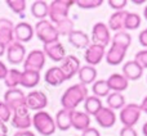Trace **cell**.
Instances as JSON below:
<instances>
[{
    "mask_svg": "<svg viewBox=\"0 0 147 136\" xmlns=\"http://www.w3.org/2000/svg\"><path fill=\"white\" fill-rule=\"evenodd\" d=\"M88 98V89L83 83L72 85L63 93L61 98V104L63 109L69 111H76V107L79 104L84 103L85 99Z\"/></svg>",
    "mask_w": 147,
    "mask_h": 136,
    "instance_id": "cell-1",
    "label": "cell"
},
{
    "mask_svg": "<svg viewBox=\"0 0 147 136\" xmlns=\"http://www.w3.org/2000/svg\"><path fill=\"white\" fill-rule=\"evenodd\" d=\"M32 126L43 136H51L56 132V122L54 118L45 111L36 112L32 116Z\"/></svg>",
    "mask_w": 147,
    "mask_h": 136,
    "instance_id": "cell-2",
    "label": "cell"
},
{
    "mask_svg": "<svg viewBox=\"0 0 147 136\" xmlns=\"http://www.w3.org/2000/svg\"><path fill=\"white\" fill-rule=\"evenodd\" d=\"M75 4V0H54L49 4L48 17L53 25L62 22L69 18L70 8Z\"/></svg>",
    "mask_w": 147,
    "mask_h": 136,
    "instance_id": "cell-3",
    "label": "cell"
},
{
    "mask_svg": "<svg viewBox=\"0 0 147 136\" xmlns=\"http://www.w3.org/2000/svg\"><path fill=\"white\" fill-rule=\"evenodd\" d=\"M34 31H35L38 39L43 44H51V43L59 41V33H58V31H57L56 26H54L49 19H41V21H39V22L36 23Z\"/></svg>",
    "mask_w": 147,
    "mask_h": 136,
    "instance_id": "cell-4",
    "label": "cell"
},
{
    "mask_svg": "<svg viewBox=\"0 0 147 136\" xmlns=\"http://www.w3.org/2000/svg\"><path fill=\"white\" fill-rule=\"evenodd\" d=\"M141 114H142L141 107L136 103H130L125 104V107L120 111L119 118L124 127H134L140 121Z\"/></svg>",
    "mask_w": 147,
    "mask_h": 136,
    "instance_id": "cell-5",
    "label": "cell"
},
{
    "mask_svg": "<svg viewBox=\"0 0 147 136\" xmlns=\"http://www.w3.org/2000/svg\"><path fill=\"white\" fill-rule=\"evenodd\" d=\"M12 122L13 127L18 130V131H23V130H28L32 126V116L30 114L27 107H21L18 109H14L12 113Z\"/></svg>",
    "mask_w": 147,
    "mask_h": 136,
    "instance_id": "cell-6",
    "label": "cell"
},
{
    "mask_svg": "<svg viewBox=\"0 0 147 136\" xmlns=\"http://www.w3.org/2000/svg\"><path fill=\"white\" fill-rule=\"evenodd\" d=\"M45 54L43 50H31L30 53L26 55L25 61H23V69H28V71H36L40 72L43 69L44 64H45Z\"/></svg>",
    "mask_w": 147,
    "mask_h": 136,
    "instance_id": "cell-7",
    "label": "cell"
},
{
    "mask_svg": "<svg viewBox=\"0 0 147 136\" xmlns=\"http://www.w3.org/2000/svg\"><path fill=\"white\" fill-rule=\"evenodd\" d=\"M92 41L96 45H101L106 48L107 44L111 43V33H110V28L107 27L106 23L103 22H97L93 26L92 30Z\"/></svg>",
    "mask_w": 147,
    "mask_h": 136,
    "instance_id": "cell-8",
    "label": "cell"
},
{
    "mask_svg": "<svg viewBox=\"0 0 147 136\" xmlns=\"http://www.w3.org/2000/svg\"><path fill=\"white\" fill-rule=\"evenodd\" d=\"M4 101L10 109L12 112L14 109H18L21 107H25L26 105V95L23 94L22 90L20 89H8L4 94Z\"/></svg>",
    "mask_w": 147,
    "mask_h": 136,
    "instance_id": "cell-9",
    "label": "cell"
},
{
    "mask_svg": "<svg viewBox=\"0 0 147 136\" xmlns=\"http://www.w3.org/2000/svg\"><path fill=\"white\" fill-rule=\"evenodd\" d=\"M48 105V98L43 91H31L26 95V107L28 111L40 112Z\"/></svg>",
    "mask_w": 147,
    "mask_h": 136,
    "instance_id": "cell-10",
    "label": "cell"
},
{
    "mask_svg": "<svg viewBox=\"0 0 147 136\" xmlns=\"http://www.w3.org/2000/svg\"><path fill=\"white\" fill-rule=\"evenodd\" d=\"M105 54H106V48L101 45H96V44H90L88 48L85 49L84 53V59L86 62V66H97L101 63V61L103 59Z\"/></svg>",
    "mask_w": 147,
    "mask_h": 136,
    "instance_id": "cell-11",
    "label": "cell"
},
{
    "mask_svg": "<svg viewBox=\"0 0 147 136\" xmlns=\"http://www.w3.org/2000/svg\"><path fill=\"white\" fill-rule=\"evenodd\" d=\"M7 59L9 63L12 64H20L25 61L26 58V48L23 44L17 43V41H13L12 44L7 46Z\"/></svg>",
    "mask_w": 147,
    "mask_h": 136,
    "instance_id": "cell-12",
    "label": "cell"
},
{
    "mask_svg": "<svg viewBox=\"0 0 147 136\" xmlns=\"http://www.w3.org/2000/svg\"><path fill=\"white\" fill-rule=\"evenodd\" d=\"M80 61H79L78 57L75 55H66L65 59L61 62V66L59 68L62 69L65 77H66V81L72 78L75 75H78L79 69H80Z\"/></svg>",
    "mask_w": 147,
    "mask_h": 136,
    "instance_id": "cell-13",
    "label": "cell"
},
{
    "mask_svg": "<svg viewBox=\"0 0 147 136\" xmlns=\"http://www.w3.org/2000/svg\"><path fill=\"white\" fill-rule=\"evenodd\" d=\"M43 51L45 54V57L51 58L53 62H62L65 59V57H66V50H65L62 43H59V41L44 44Z\"/></svg>",
    "mask_w": 147,
    "mask_h": 136,
    "instance_id": "cell-14",
    "label": "cell"
},
{
    "mask_svg": "<svg viewBox=\"0 0 147 136\" xmlns=\"http://www.w3.org/2000/svg\"><path fill=\"white\" fill-rule=\"evenodd\" d=\"M34 27L27 22H20L14 26V41L17 43H28L34 37Z\"/></svg>",
    "mask_w": 147,
    "mask_h": 136,
    "instance_id": "cell-15",
    "label": "cell"
},
{
    "mask_svg": "<svg viewBox=\"0 0 147 136\" xmlns=\"http://www.w3.org/2000/svg\"><path fill=\"white\" fill-rule=\"evenodd\" d=\"M94 118H96L97 123L101 127H103V129H111L115 125V122H116V114H115V112L112 111V109L107 108V107H103V108L94 116Z\"/></svg>",
    "mask_w": 147,
    "mask_h": 136,
    "instance_id": "cell-16",
    "label": "cell"
},
{
    "mask_svg": "<svg viewBox=\"0 0 147 136\" xmlns=\"http://www.w3.org/2000/svg\"><path fill=\"white\" fill-rule=\"evenodd\" d=\"M0 41L7 46L14 41V25L8 18H0Z\"/></svg>",
    "mask_w": 147,
    "mask_h": 136,
    "instance_id": "cell-17",
    "label": "cell"
},
{
    "mask_svg": "<svg viewBox=\"0 0 147 136\" xmlns=\"http://www.w3.org/2000/svg\"><path fill=\"white\" fill-rule=\"evenodd\" d=\"M143 75V68L140 66L136 61H128L123 66V76L128 81L140 80Z\"/></svg>",
    "mask_w": 147,
    "mask_h": 136,
    "instance_id": "cell-18",
    "label": "cell"
},
{
    "mask_svg": "<svg viewBox=\"0 0 147 136\" xmlns=\"http://www.w3.org/2000/svg\"><path fill=\"white\" fill-rule=\"evenodd\" d=\"M107 85H109L110 90L112 93H123V91H125L128 89L129 81L120 73H112L107 78Z\"/></svg>",
    "mask_w": 147,
    "mask_h": 136,
    "instance_id": "cell-19",
    "label": "cell"
},
{
    "mask_svg": "<svg viewBox=\"0 0 147 136\" xmlns=\"http://www.w3.org/2000/svg\"><path fill=\"white\" fill-rule=\"evenodd\" d=\"M125 54H127V50L120 46L116 45H111L110 49L107 50V53L105 54V58H106L107 64L110 66H117V64L123 63L125 58Z\"/></svg>",
    "mask_w": 147,
    "mask_h": 136,
    "instance_id": "cell-20",
    "label": "cell"
},
{
    "mask_svg": "<svg viewBox=\"0 0 147 136\" xmlns=\"http://www.w3.org/2000/svg\"><path fill=\"white\" fill-rule=\"evenodd\" d=\"M71 127H74L78 131H84L88 127H90V116L85 112L80 111H72V118H71Z\"/></svg>",
    "mask_w": 147,
    "mask_h": 136,
    "instance_id": "cell-21",
    "label": "cell"
},
{
    "mask_svg": "<svg viewBox=\"0 0 147 136\" xmlns=\"http://www.w3.org/2000/svg\"><path fill=\"white\" fill-rule=\"evenodd\" d=\"M67 37H69V43L76 49H86L90 45L88 35L81 30H74Z\"/></svg>",
    "mask_w": 147,
    "mask_h": 136,
    "instance_id": "cell-22",
    "label": "cell"
},
{
    "mask_svg": "<svg viewBox=\"0 0 147 136\" xmlns=\"http://www.w3.org/2000/svg\"><path fill=\"white\" fill-rule=\"evenodd\" d=\"M44 80L51 86H59L66 81V77H65L63 72H62V69L59 67H51L45 72Z\"/></svg>",
    "mask_w": 147,
    "mask_h": 136,
    "instance_id": "cell-23",
    "label": "cell"
},
{
    "mask_svg": "<svg viewBox=\"0 0 147 136\" xmlns=\"http://www.w3.org/2000/svg\"><path fill=\"white\" fill-rule=\"evenodd\" d=\"M71 118H72V111L62 108L56 114V119H54L56 127L59 129L61 131H67L71 127Z\"/></svg>",
    "mask_w": 147,
    "mask_h": 136,
    "instance_id": "cell-24",
    "label": "cell"
},
{
    "mask_svg": "<svg viewBox=\"0 0 147 136\" xmlns=\"http://www.w3.org/2000/svg\"><path fill=\"white\" fill-rule=\"evenodd\" d=\"M78 76H79V80H80V83H83L84 86L90 85V83L96 82L97 69H96V67H92V66L80 67V69H79V72H78Z\"/></svg>",
    "mask_w": 147,
    "mask_h": 136,
    "instance_id": "cell-25",
    "label": "cell"
},
{
    "mask_svg": "<svg viewBox=\"0 0 147 136\" xmlns=\"http://www.w3.org/2000/svg\"><path fill=\"white\" fill-rule=\"evenodd\" d=\"M40 82V72L36 71H28V69H23L22 75H21V85L23 87H35L36 85H39Z\"/></svg>",
    "mask_w": 147,
    "mask_h": 136,
    "instance_id": "cell-26",
    "label": "cell"
},
{
    "mask_svg": "<svg viewBox=\"0 0 147 136\" xmlns=\"http://www.w3.org/2000/svg\"><path fill=\"white\" fill-rule=\"evenodd\" d=\"M125 14H127V10H120V12H115L114 14H111V17L109 18V23H107V27L110 28V31L119 32V31L124 30Z\"/></svg>",
    "mask_w": 147,
    "mask_h": 136,
    "instance_id": "cell-27",
    "label": "cell"
},
{
    "mask_svg": "<svg viewBox=\"0 0 147 136\" xmlns=\"http://www.w3.org/2000/svg\"><path fill=\"white\" fill-rule=\"evenodd\" d=\"M132 44V36L128 31L123 30V31H119V32H115V35L111 37V45H116V46H120V48L125 49L128 50Z\"/></svg>",
    "mask_w": 147,
    "mask_h": 136,
    "instance_id": "cell-28",
    "label": "cell"
},
{
    "mask_svg": "<svg viewBox=\"0 0 147 136\" xmlns=\"http://www.w3.org/2000/svg\"><path fill=\"white\" fill-rule=\"evenodd\" d=\"M103 108L102 105V101L99 98L94 95H88V98L84 101V109H85V113L89 116H96L101 109Z\"/></svg>",
    "mask_w": 147,
    "mask_h": 136,
    "instance_id": "cell-29",
    "label": "cell"
},
{
    "mask_svg": "<svg viewBox=\"0 0 147 136\" xmlns=\"http://www.w3.org/2000/svg\"><path fill=\"white\" fill-rule=\"evenodd\" d=\"M48 10H49V4L47 1H43V0H36L31 5V13L39 21L45 19L48 17Z\"/></svg>",
    "mask_w": 147,
    "mask_h": 136,
    "instance_id": "cell-30",
    "label": "cell"
},
{
    "mask_svg": "<svg viewBox=\"0 0 147 136\" xmlns=\"http://www.w3.org/2000/svg\"><path fill=\"white\" fill-rule=\"evenodd\" d=\"M125 107V98L121 93H110L107 95V108L116 111L120 109L121 111Z\"/></svg>",
    "mask_w": 147,
    "mask_h": 136,
    "instance_id": "cell-31",
    "label": "cell"
},
{
    "mask_svg": "<svg viewBox=\"0 0 147 136\" xmlns=\"http://www.w3.org/2000/svg\"><path fill=\"white\" fill-rule=\"evenodd\" d=\"M21 75H22V72L16 69V68L9 69L4 78L5 86H7L8 89H16L18 85H21Z\"/></svg>",
    "mask_w": 147,
    "mask_h": 136,
    "instance_id": "cell-32",
    "label": "cell"
},
{
    "mask_svg": "<svg viewBox=\"0 0 147 136\" xmlns=\"http://www.w3.org/2000/svg\"><path fill=\"white\" fill-rule=\"evenodd\" d=\"M141 26V17L138 13L134 12H127L124 18V30L125 31H133L137 30Z\"/></svg>",
    "mask_w": 147,
    "mask_h": 136,
    "instance_id": "cell-33",
    "label": "cell"
},
{
    "mask_svg": "<svg viewBox=\"0 0 147 136\" xmlns=\"http://www.w3.org/2000/svg\"><path fill=\"white\" fill-rule=\"evenodd\" d=\"M92 91H93L94 96H97V98H103V96L109 95L111 90H110L106 80H98L93 83V86H92Z\"/></svg>",
    "mask_w": 147,
    "mask_h": 136,
    "instance_id": "cell-34",
    "label": "cell"
},
{
    "mask_svg": "<svg viewBox=\"0 0 147 136\" xmlns=\"http://www.w3.org/2000/svg\"><path fill=\"white\" fill-rule=\"evenodd\" d=\"M57 28V31H58L59 36L63 35V36H69L70 33L74 31V22L72 19H70V18H67V19L62 21V22L57 23V25H54Z\"/></svg>",
    "mask_w": 147,
    "mask_h": 136,
    "instance_id": "cell-35",
    "label": "cell"
},
{
    "mask_svg": "<svg viewBox=\"0 0 147 136\" xmlns=\"http://www.w3.org/2000/svg\"><path fill=\"white\" fill-rule=\"evenodd\" d=\"M5 3H7L8 8L16 14H22L26 10V7H27L25 0H7Z\"/></svg>",
    "mask_w": 147,
    "mask_h": 136,
    "instance_id": "cell-36",
    "label": "cell"
},
{
    "mask_svg": "<svg viewBox=\"0 0 147 136\" xmlns=\"http://www.w3.org/2000/svg\"><path fill=\"white\" fill-rule=\"evenodd\" d=\"M75 4L81 9H94L103 4V0H75Z\"/></svg>",
    "mask_w": 147,
    "mask_h": 136,
    "instance_id": "cell-37",
    "label": "cell"
},
{
    "mask_svg": "<svg viewBox=\"0 0 147 136\" xmlns=\"http://www.w3.org/2000/svg\"><path fill=\"white\" fill-rule=\"evenodd\" d=\"M12 109L4 103L0 101V123H7L8 121L12 119Z\"/></svg>",
    "mask_w": 147,
    "mask_h": 136,
    "instance_id": "cell-38",
    "label": "cell"
},
{
    "mask_svg": "<svg viewBox=\"0 0 147 136\" xmlns=\"http://www.w3.org/2000/svg\"><path fill=\"white\" fill-rule=\"evenodd\" d=\"M134 61L137 62L143 69H146L147 68V49H143V50H140L138 53H136Z\"/></svg>",
    "mask_w": 147,
    "mask_h": 136,
    "instance_id": "cell-39",
    "label": "cell"
},
{
    "mask_svg": "<svg viewBox=\"0 0 147 136\" xmlns=\"http://www.w3.org/2000/svg\"><path fill=\"white\" fill-rule=\"evenodd\" d=\"M109 5L115 9L116 12H120V10H124V8L127 7L128 0H109Z\"/></svg>",
    "mask_w": 147,
    "mask_h": 136,
    "instance_id": "cell-40",
    "label": "cell"
},
{
    "mask_svg": "<svg viewBox=\"0 0 147 136\" xmlns=\"http://www.w3.org/2000/svg\"><path fill=\"white\" fill-rule=\"evenodd\" d=\"M120 136H138V134L134 127H123L120 131Z\"/></svg>",
    "mask_w": 147,
    "mask_h": 136,
    "instance_id": "cell-41",
    "label": "cell"
},
{
    "mask_svg": "<svg viewBox=\"0 0 147 136\" xmlns=\"http://www.w3.org/2000/svg\"><path fill=\"white\" fill-rule=\"evenodd\" d=\"M81 136H101L99 135V131L94 127H88L86 130H84Z\"/></svg>",
    "mask_w": 147,
    "mask_h": 136,
    "instance_id": "cell-42",
    "label": "cell"
},
{
    "mask_svg": "<svg viewBox=\"0 0 147 136\" xmlns=\"http://www.w3.org/2000/svg\"><path fill=\"white\" fill-rule=\"evenodd\" d=\"M138 40H140V44L142 46H145L147 49V28L146 30H143L142 32L140 33V36H138Z\"/></svg>",
    "mask_w": 147,
    "mask_h": 136,
    "instance_id": "cell-43",
    "label": "cell"
},
{
    "mask_svg": "<svg viewBox=\"0 0 147 136\" xmlns=\"http://www.w3.org/2000/svg\"><path fill=\"white\" fill-rule=\"evenodd\" d=\"M8 71H9L8 67L0 61V80H4L5 76H7V73H8Z\"/></svg>",
    "mask_w": 147,
    "mask_h": 136,
    "instance_id": "cell-44",
    "label": "cell"
},
{
    "mask_svg": "<svg viewBox=\"0 0 147 136\" xmlns=\"http://www.w3.org/2000/svg\"><path fill=\"white\" fill-rule=\"evenodd\" d=\"M13 136H35V134L31 132L30 130H23V131H17Z\"/></svg>",
    "mask_w": 147,
    "mask_h": 136,
    "instance_id": "cell-45",
    "label": "cell"
},
{
    "mask_svg": "<svg viewBox=\"0 0 147 136\" xmlns=\"http://www.w3.org/2000/svg\"><path fill=\"white\" fill-rule=\"evenodd\" d=\"M140 107H141V111L147 114V96L143 98V100H142V103L140 104Z\"/></svg>",
    "mask_w": 147,
    "mask_h": 136,
    "instance_id": "cell-46",
    "label": "cell"
},
{
    "mask_svg": "<svg viewBox=\"0 0 147 136\" xmlns=\"http://www.w3.org/2000/svg\"><path fill=\"white\" fill-rule=\"evenodd\" d=\"M8 135V127L5 123H0V136H7Z\"/></svg>",
    "mask_w": 147,
    "mask_h": 136,
    "instance_id": "cell-47",
    "label": "cell"
},
{
    "mask_svg": "<svg viewBox=\"0 0 147 136\" xmlns=\"http://www.w3.org/2000/svg\"><path fill=\"white\" fill-rule=\"evenodd\" d=\"M7 51V45H5L3 41H0V57H3Z\"/></svg>",
    "mask_w": 147,
    "mask_h": 136,
    "instance_id": "cell-48",
    "label": "cell"
},
{
    "mask_svg": "<svg viewBox=\"0 0 147 136\" xmlns=\"http://www.w3.org/2000/svg\"><path fill=\"white\" fill-rule=\"evenodd\" d=\"M142 132H143V135L147 136V122L145 125H143V127H142Z\"/></svg>",
    "mask_w": 147,
    "mask_h": 136,
    "instance_id": "cell-49",
    "label": "cell"
},
{
    "mask_svg": "<svg viewBox=\"0 0 147 136\" xmlns=\"http://www.w3.org/2000/svg\"><path fill=\"white\" fill-rule=\"evenodd\" d=\"M133 3L137 4V5H141V4H143V3H146V1L145 0H133Z\"/></svg>",
    "mask_w": 147,
    "mask_h": 136,
    "instance_id": "cell-50",
    "label": "cell"
},
{
    "mask_svg": "<svg viewBox=\"0 0 147 136\" xmlns=\"http://www.w3.org/2000/svg\"><path fill=\"white\" fill-rule=\"evenodd\" d=\"M143 15H145V18H146V19H147V5H146L145 10H143Z\"/></svg>",
    "mask_w": 147,
    "mask_h": 136,
    "instance_id": "cell-51",
    "label": "cell"
}]
</instances>
